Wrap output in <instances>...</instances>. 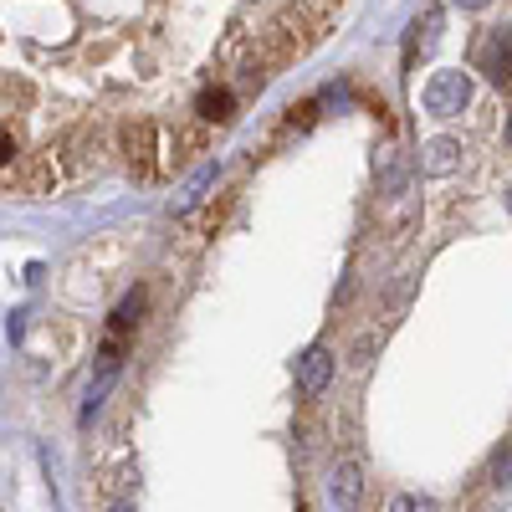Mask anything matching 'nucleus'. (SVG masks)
<instances>
[{"mask_svg": "<svg viewBox=\"0 0 512 512\" xmlns=\"http://www.w3.org/2000/svg\"><path fill=\"white\" fill-rule=\"evenodd\" d=\"M333 497L344 502V507H359L364 497V466L349 456V461H338V472H333Z\"/></svg>", "mask_w": 512, "mask_h": 512, "instance_id": "obj_3", "label": "nucleus"}, {"mask_svg": "<svg viewBox=\"0 0 512 512\" xmlns=\"http://www.w3.org/2000/svg\"><path fill=\"white\" fill-rule=\"evenodd\" d=\"M390 512H436V502H425V497H395Z\"/></svg>", "mask_w": 512, "mask_h": 512, "instance_id": "obj_6", "label": "nucleus"}, {"mask_svg": "<svg viewBox=\"0 0 512 512\" xmlns=\"http://www.w3.org/2000/svg\"><path fill=\"white\" fill-rule=\"evenodd\" d=\"M113 512H128V507H113Z\"/></svg>", "mask_w": 512, "mask_h": 512, "instance_id": "obj_8", "label": "nucleus"}, {"mask_svg": "<svg viewBox=\"0 0 512 512\" xmlns=\"http://www.w3.org/2000/svg\"><path fill=\"white\" fill-rule=\"evenodd\" d=\"M466 98H472V88H466V72H436V77H431V88H425V108H431L436 118L461 113Z\"/></svg>", "mask_w": 512, "mask_h": 512, "instance_id": "obj_1", "label": "nucleus"}, {"mask_svg": "<svg viewBox=\"0 0 512 512\" xmlns=\"http://www.w3.org/2000/svg\"><path fill=\"white\" fill-rule=\"evenodd\" d=\"M323 384H328V354H323V349H313V354L303 359V390H308V395H318Z\"/></svg>", "mask_w": 512, "mask_h": 512, "instance_id": "obj_4", "label": "nucleus"}, {"mask_svg": "<svg viewBox=\"0 0 512 512\" xmlns=\"http://www.w3.org/2000/svg\"><path fill=\"white\" fill-rule=\"evenodd\" d=\"M482 72L497 82V88H507V26L487 31V41H482Z\"/></svg>", "mask_w": 512, "mask_h": 512, "instance_id": "obj_2", "label": "nucleus"}, {"mask_svg": "<svg viewBox=\"0 0 512 512\" xmlns=\"http://www.w3.org/2000/svg\"><path fill=\"white\" fill-rule=\"evenodd\" d=\"M425 169H431V175H446V169H456V144H451V139H436L431 149H425Z\"/></svg>", "mask_w": 512, "mask_h": 512, "instance_id": "obj_5", "label": "nucleus"}, {"mask_svg": "<svg viewBox=\"0 0 512 512\" xmlns=\"http://www.w3.org/2000/svg\"><path fill=\"white\" fill-rule=\"evenodd\" d=\"M461 6H487V0H461Z\"/></svg>", "mask_w": 512, "mask_h": 512, "instance_id": "obj_7", "label": "nucleus"}]
</instances>
